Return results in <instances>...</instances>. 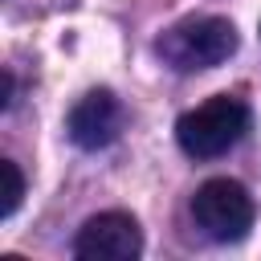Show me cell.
Listing matches in <instances>:
<instances>
[{
	"instance_id": "cell-4",
	"label": "cell",
	"mask_w": 261,
	"mask_h": 261,
	"mask_svg": "<svg viewBox=\"0 0 261 261\" xmlns=\"http://www.w3.org/2000/svg\"><path fill=\"white\" fill-rule=\"evenodd\" d=\"M143 253L139 220L126 212H98L73 237V257L82 261H135Z\"/></svg>"
},
{
	"instance_id": "cell-2",
	"label": "cell",
	"mask_w": 261,
	"mask_h": 261,
	"mask_svg": "<svg viewBox=\"0 0 261 261\" xmlns=\"http://www.w3.org/2000/svg\"><path fill=\"white\" fill-rule=\"evenodd\" d=\"M249 130V106L232 94H212L196 110L179 114L175 122V143L192 159H216L228 147H237Z\"/></svg>"
},
{
	"instance_id": "cell-3",
	"label": "cell",
	"mask_w": 261,
	"mask_h": 261,
	"mask_svg": "<svg viewBox=\"0 0 261 261\" xmlns=\"http://www.w3.org/2000/svg\"><path fill=\"white\" fill-rule=\"evenodd\" d=\"M192 216H196V224L212 241L228 245V241H241L253 228L257 204H253L245 184H237V179H208L192 196Z\"/></svg>"
},
{
	"instance_id": "cell-5",
	"label": "cell",
	"mask_w": 261,
	"mask_h": 261,
	"mask_svg": "<svg viewBox=\"0 0 261 261\" xmlns=\"http://www.w3.org/2000/svg\"><path fill=\"white\" fill-rule=\"evenodd\" d=\"M69 139L82 147V151H98V147H110L122 130V106L110 90H90L86 98L73 102L69 110Z\"/></svg>"
},
{
	"instance_id": "cell-6",
	"label": "cell",
	"mask_w": 261,
	"mask_h": 261,
	"mask_svg": "<svg viewBox=\"0 0 261 261\" xmlns=\"http://www.w3.org/2000/svg\"><path fill=\"white\" fill-rule=\"evenodd\" d=\"M0 179H4V200H0V216H12L20 208V196H24V175L12 159H0Z\"/></svg>"
},
{
	"instance_id": "cell-1",
	"label": "cell",
	"mask_w": 261,
	"mask_h": 261,
	"mask_svg": "<svg viewBox=\"0 0 261 261\" xmlns=\"http://www.w3.org/2000/svg\"><path fill=\"white\" fill-rule=\"evenodd\" d=\"M237 45H241V37H237L232 20H224V16H188L155 41V53L163 57V65H171L179 73H196V69L224 65L237 53Z\"/></svg>"
},
{
	"instance_id": "cell-7",
	"label": "cell",
	"mask_w": 261,
	"mask_h": 261,
	"mask_svg": "<svg viewBox=\"0 0 261 261\" xmlns=\"http://www.w3.org/2000/svg\"><path fill=\"white\" fill-rule=\"evenodd\" d=\"M8 102H12V73L4 69V106H8Z\"/></svg>"
}]
</instances>
